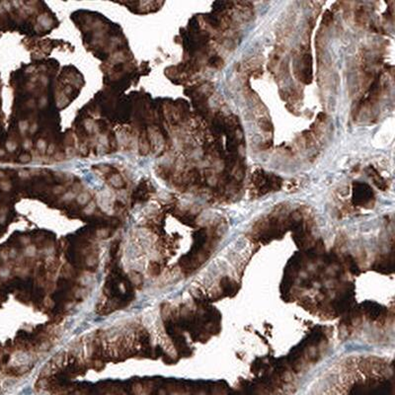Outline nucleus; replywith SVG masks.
Segmentation results:
<instances>
[{
    "label": "nucleus",
    "instance_id": "nucleus-1",
    "mask_svg": "<svg viewBox=\"0 0 395 395\" xmlns=\"http://www.w3.org/2000/svg\"><path fill=\"white\" fill-rule=\"evenodd\" d=\"M332 20H333V15H332L329 11H327L324 15V17H323V22H325L326 25H328Z\"/></svg>",
    "mask_w": 395,
    "mask_h": 395
}]
</instances>
